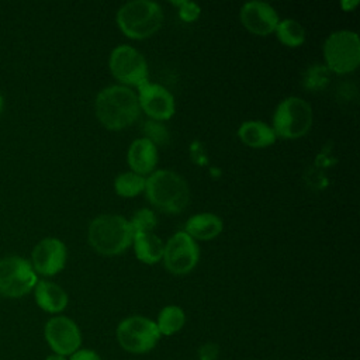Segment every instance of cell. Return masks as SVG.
Masks as SVG:
<instances>
[{"label": "cell", "mask_w": 360, "mask_h": 360, "mask_svg": "<svg viewBox=\"0 0 360 360\" xmlns=\"http://www.w3.org/2000/svg\"><path fill=\"white\" fill-rule=\"evenodd\" d=\"M94 110L98 122L111 131L132 125L141 114L136 91L122 84L101 89L96 97Z\"/></svg>", "instance_id": "6da1fadb"}, {"label": "cell", "mask_w": 360, "mask_h": 360, "mask_svg": "<svg viewBox=\"0 0 360 360\" xmlns=\"http://www.w3.org/2000/svg\"><path fill=\"white\" fill-rule=\"evenodd\" d=\"M143 193L156 210L166 214L181 212L190 202L187 181L170 169H156L146 176Z\"/></svg>", "instance_id": "7a4b0ae2"}, {"label": "cell", "mask_w": 360, "mask_h": 360, "mask_svg": "<svg viewBox=\"0 0 360 360\" xmlns=\"http://www.w3.org/2000/svg\"><path fill=\"white\" fill-rule=\"evenodd\" d=\"M134 239L128 218L118 214H101L93 218L87 228V240L100 255L117 256L125 252Z\"/></svg>", "instance_id": "3957f363"}, {"label": "cell", "mask_w": 360, "mask_h": 360, "mask_svg": "<svg viewBox=\"0 0 360 360\" xmlns=\"http://www.w3.org/2000/svg\"><path fill=\"white\" fill-rule=\"evenodd\" d=\"M115 21L125 37L146 39L160 30L163 10L152 0H132L118 8Z\"/></svg>", "instance_id": "277c9868"}, {"label": "cell", "mask_w": 360, "mask_h": 360, "mask_svg": "<svg viewBox=\"0 0 360 360\" xmlns=\"http://www.w3.org/2000/svg\"><path fill=\"white\" fill-rule=\"evenodd\" d=\"M314 112L308 101L298 96L283 98L271 120V128L276 136L283 139H298L308 134L312 127Z\"/></svg>", "instance_id": "5b68a950"}, {"label": "cell", "mask_w": 360, "mask_h": 360, "mask_svg": "<svg viewBox=\"0 0 360 360\" xmlns=\"http://www.w3.org/2000/svg\"><path fill=\"white\" fill-rule=\"evenodd\" d=\"M326 68L338 75H347L360 63V39L354 31L338 30L328 35L322 48Z\"/></svg>", "instance_id": "8992f818"}, {"label": "cell", "mask_w": 360, "mask_h": 360, "mask_svg": "<svg viewBox=\"0 0 360 360\" xmlns=\"http://www.w3.org/2000/svg\"><path fill=\"white\" fill-rule=\"evenodd\" d=\"M111 75L127 87H139L149 82V69L145 56L131 45H117L108 58Z\"/></svg>", "instance_id": "52a82bcc"}, {"label": "cell", "mask_w": 360, "mask_h": 360, "mask_svg": "<svg viewBox=\"0 0 360 360\" xmlns=\"http://www.w3.org/2000/svg\"><path fill=\"white\" fill-rule=\"evenodd\" d=\"M160 336L156 322L142 315L128 316L117 326V340L120 346L134 354H142L152 350L158 345Z\"/></svg>", "instance_id": "ba28073f"}, {"label": "cell", "mask_w": 360, "mask_h": 360, "mask_svg": "<svg viewBox=\"0 0 360 360\" xmlns=\"http://www.w3.org/2000/svg\"><path fill=\"white\" fill-rule=\"evenodd\" d=\"M38 283V276L30 260L22 256L0 259V295L20 298L31 292Z\"/></svg>", "instance_id": "9c48e42d"}, {"label": "cell", "mask_w": 360, "mask_h": 360, "mask_svg": "<svg viewBox=\"0 0 360 360\" xmlns=\"http://www.w3.org/2000/svg\"><path fill=\"white\" fill-rule=\"evenodd\" d=\"M200 259V248L184 231L173 233L165 243L162 262L166 270L176 276H183L194 270Z\"/></svg>", "instance_id": "30bf717a"}, {"label": "cell", "mask_w": 360, "mask_h": 360, "mask_svg": "<svg viewBox=\"0 0 360 360\" xmlns=\"http://www.w3.org/2000/svg\"><path fill=\"white\" fill-rule=\"evenodd\" d=\"M44 336L55 354L70 356L82 345V333L76 322L68 316L58 315L48 319L44 328Z\"/></svg>", "instance_id": "8fae6325"}, {"label": "cell", "mask_w": 360, "mask_h": 360, "mask_svg": "<svg viewBox=\"0 0 360 360\" xmlns=\"http://www.w3.org/2000/svg\"><path fill=\"white\" fill-rule=\"evenodd\" d=\"M138 103L143 111L153 121H167L174 115L176 103L173 94L162 84L146 82L136 89Z\"/></svg>", "instance_id": "7c38bea8"}, {"label": "cell", "mask_w": 360, "mask_h": 360, "mask_svg": "<svg viewBox=\"0 0 360 360\" xmlns=\"http://www.w3.org/2000/svg\"><path fill=\"white\" fill-rule=\"evenodd\" d=\"M68 260L66 245L53 236L41 239L32 249L31 264L37 274L55 276L63 270Z\"/></svg>", "instance_id": "4fadbf2b"}, {"label": "cell", "mask_w": 360, "mask_h": 360, "mask_svg": "<svg viewBox=\"0 0 360 360\" xmlns=\"http://www.w3.org/2000/svg\"><path fill=\"white\" fill-rule=\"evenodd\" d=\"M239 18L242 25L253 35L266 37L274 32L280 17L276 8L266 1H248L240 7Z\"/></svg>", "instance_id": "5bb4252c"}, {"label": "cell", "mask_w": 360, "mask_h": 360, "mask_svg": "<svg viewBox=\"0 0 360 360\" xmlns=\"http://www.w3.org/2000/svg\"><path fill=\"white\" fill-rule=\"evenodd\" d=\"M127 162L131 172L146 177L156 170L158 146L145 136L136 138L128 148Z\"/></svg>", "instance_id": "9a60e30c"}, {"label": "cell", "mask_w": 360, "mask_h": 360, "mask_svg": "<svg viewBox=\"0 0 360 360\" xmlns=\"http://www.w3.org/2000/svg\"><path fill=\"white\" fill-rule=\"evenodd\" d=\"M34 297L37 305L49 314L62 312L69 302L68 292L56 283L48 280H38L34 287Z\"/></svg>", "instance_id": "2e32d148"}, {"label": "cell", "mask_w": 360, "mask_h": 360, "mask_svg": "<svg viewBox=\"0 0 360 360\" xmlns=\"http://www.w3.org/2000/svg\"><path fill=\"white\" fill-rule=\"evenodd\" d=\"M238 138L246 146L253 149L271 146L277 139L271 125L260 120L243 121L238 128Z\"/></svg>", "instance_id": "e0dca14e"}, {"label": "cell", "mask_w": 360, "mask_h": 360, "mask_svg": "<svg viewBox=\"0 0 360 360\" xmlns=\"http://www.w3.org/2000/svg\"><path fill=\"white\" fill-rule=\"evenodd\" d=\"M224 229L222 219L214 212H198L186 221L184 232L194 240H211Z\"/></svg>", "instance_id": "ac0fdd59"}, {"label": "cell", "mask_w": 360, "mask_h": 360, "mask_svg": "<svg viewBox=\"0 0 360 360\" xmlns=\"http://www.w3.org/2000/svg\"><path fill=\"white\" fill-rule=\"evenodd\" d=\"M132 246L136 259L145 264H155L163 257L165 243L153 232L134 233Z\"/></svg>", "instance_id": "d6986e66"}, {"label": "cell", "mask_w": 360, "mask_h": 360, "mask_svg": "<svg viewBox=\"0 0 360 360\" xmlns=\"http://www.w3.org/2000/svg\"><path fill=\"white\" fill-rule=\"evenodd\" d=\"M274 34L277 39L290 48H297L305 41V28L294 18H283L278 21Z\"/></svg>", "instance_id": "ffe728a7"}, {"label": "cell", "mask_w": 360, "mask_h": 360, "mask_svg": "<svg viewBox=\"0 0 360 360\" xmlns=\"http://www.w3.org/2000/svg\"><path fill=\"white\" fill-rule=\"evenodd\" d=\"M186 323V314L177 305H166L160 309L156 321V326L160 335H174L177 333Z\"/></svg>", "instance_id": "44dd1931"}, {"label": "cell", "mask_w": 360, "mask_h": 360, "mask_svg": "<svg viewBox=\"0 0 360 360\" xmlns=\"http://www.w3.org/2000/svg\"><path fill=\"white\" fill-rule=\"evenodd\" d=\"M146 177L141 176L135 172H124L120 173L114 179V190L120 197L132 198L145 191Z\"/></svg>", "instance_id": "7402d4cb"}, {"label": "cell", "mask_w": 360, "mask_h": 360, "mask_svg": "<svg viewBox=\"0 0 360 360\" xmlns=\"http://www.w3.org/2000/svg\"><path fill=\"white\" fill-rule=\"evenodd\" d=\"M134 233L138 232H153L158 225V217L155 211L149 208H139L136 210L132 217L128 219Z\"/></svg>", "instance_id": "603a6c76"}, {"label": "cell", "mask_w": 360, "mask_h": 360, "mask_svg": "<svg viewBox=\"0 0 360 360\" xmlns=\"http://www.w3.org/2000/svg\"><path fill=\"white\" fill-rule=\"evenodd\" d=\"M143 131H145V138H148L156 146H158V143H165L167 141V136H169V132H167L166 127L162 122L153 121V120L145 122Z\"/></svg>", "instance_id": "cb8c5ba5"}, {"label": "cell", "mask_w": 360, "mask_h": 360, "mask_svg": "<svg viewBox=\"0 0 360 360\" xmlns=\"http://www.w3.org/2000/svg\"><path fill=\"white\" fill-rule=\"evenodd\" d=\"M173 4L179 7V11H177L179 17L186 22L195 21L201 14V7L194 1L181 0V1H173Z\"/></svg>", "instance_id": "d4e9b609"}, {"label": "cell", "mask_w": 360, "mask_h": 360, "mask_svg": "<svg viewBox=\"0 0 360 360\" xmlns=\"http://www.w3.org/2000/svg\"><path fill=\"white\" fill-rule=\"evenodd\" d=\"M219 349L215 343H205L198 349V359L200 360H215L218 357Z\"/></svg>", "instance_id": "484cf974"}, {"label": "cell", "mask_w": 360, "mask_h": 360, "mask_svg": "<svg viewBox=\"0 0 360 360\" xmlns=\"http://www.w3.org/2000/svg\"><path fill=\"white\" fill-rule=\"evenodd\" d=\"M69 360H101V357L90 349H79L73 354H70Z\"/></svg>", "instance_id": "4316f807"}, {"label": "cell", "mask_w": 360, "mask_h": 360, "mask_svg": "<svg viewBox=\"0 0 360 360\" xmlns=\"http://www.w3.org/2000/svg\"><path fill=\"white\" fill-rule=\"evenodd\" d=\"M45 360H66V357L59 356V354H51V356H48Z\"/></svg>", "instance_id": "83f0119b"}, {"label": "cell", "mask_w": 360, "mask_h": 360, "mask_svg": "<svg viewBox=\"0 0 360 360\" xmlns=\"http://www.w3.org/2000/svg\"><path fill=\"white\" fill-rule=\"evenodd\" d=\"M3 108H4V98H3V96L0 93V114L3 112Z\"/></svg>", "instance_id": "f1b7e54d"}]
</instances>
